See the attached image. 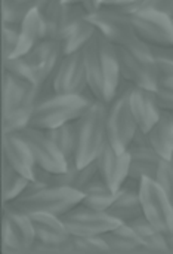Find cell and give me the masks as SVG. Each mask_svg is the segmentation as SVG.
<instances>
[{
    "mask_svg": "<svg viewBox=\"0 0 173 254\" xmlns=\"http://www.w3.org/2000/svg\"><path fill=\"white\" fill-rule=\"evenodd\" d=\"M62 220L71 237L104 235L120 223L107 211H98L83 204H79L65 213Z\"/></svg>",
    "mask_w": 173,
    "mask_h": 254,
    "instance_id": "8fae6325",
    "label": "cell"
},
{
    "mask_svg": "<svg viewBox=\"0 0 173 254\" xmlns=\"http://www.w3.org/2000/svg\"><path fill=\"white\" fill-rule=\"evenodd\" d=\"M108 104L101 100H93L89 109L76 121L77 127V150L76 164L85 167L93 162L108 143L107 132Z\"/></svg>",
    "mask_w": 173,
    "mask_h": 254,
    "instance_id": "3957f363",
    "label": "cell"
},
{
    "mask_svg": "<svg viewBox=\"0 0 173 254\" xmlns=\"http://www.w3.org/2000/svg\"><path fill=\"white\" fill-rule=\"evenodd\" d=\"M82 192H83V199L80 204L98 211H107L116 196V192L110 189V186L99 176V173L87 182V185L82 189Z\"/></svg>",
    "mask_w": 173,
    "mask_h": 254,
    "instance_id": "d4e9b609",
    "label": "cell"
},
{
    "mask_svg": "<svg viewBox=\"0 0 173 254\" xmlns=\"http://www.w3.org/2000/svg\"><path fill=\"white\" fill-rule=\"evenodd\" d=\"M154 180L173 202V162L171 159H162Z\"/></svg>",
    "mask_w": 173,
    "mask_h": 254,
    "instance_id": "8d00e7d4",
    "label": "cell"
},
{
    "mask_svg": "<svg viewBox=\"0 0 173 254\" xmlns=\"http://www.w3.org/2000/svg\"><path fill=\"white\" fill-rule=\"evenodd\" d=\"M159 77L173 76V46H154L151 45Z\"/></svg>",
    "mask_w": 173,
    "mask_h": 254,
    "instance_id": "e575fe53",
    "label": "cell"
},
{
    "mask_svg": "<svg viewBox=\"0 0 173 254\" xmlns=\"http://www.w3.org/2000/svg\"><path fill=\"white\" fill-rule=\"evenodd\" d=\"M154 94L163 110L173 112V76L159 77Z\"/></svg>",
    "mask_w": 173,
    "mask_h": 254,
    "instance_id": "d590c367",
    "label": "cell"
},
{
    "mask_svg": "<svg viewBox=\"0 0 173 254\" xmlns=\"http://www.w3.org/2000/svg\"><path fill=\"white\" fill-rule=\"evenodd\" d=\"M96 31L114 45H123L136 37L130 13L123 7L101 6L86 15Z\"/></svg>",
    "mask_w": 173,
    "mask_h": 254,
    "instance_id": "9c48e42d",
    "label": "cell"
},
{
    "mask_svg": "<svg viewBox=\"0 0 173 254\" xmlns=\"http://www.w3.org/2000/svg\"><path fill=\"white\" fill-rule=\"evenodd\" d=\"M123 83L119 89L117 97L108 104L107 116L108 143L119 152L129 149L139 129L130 107V89L133 88V85L126 82V86H123Z\"/></svg>",
    "mask_w": 173,
    "mask_h": 254,
    "instance_id": "8992f818",
    "label": "cell"
},
{
    "mask_svg": "<svg viewBox=\"0 0 173 254\" xmlns=\"http://www.w3.org/2000/svg\"><path fill=\"white\" fill-rule=\"evenodd\" d=\"M36 232L30 216L12 204H4L1 219V250L4 254L30 253Z\"/></svg>",
    "mask_w": 173,
    "mask_h": 254,
    "instance_id": "52a82bcc",
    "label": "cell"
},
{
    "mask_svg": "<svg viewBox=\"0 0 173 254\" xmlns=\"http://www.w3.org/2000/svg\"><path fill=\"white\" fill-rule=\"evenodd\" d=\"M87 86L90 94L110 104L123 83L117 48L99 33L83 49Z\"/></svg>",
    "mask_w": 173,
    "mask_h": 254,
    "instance_id": "6da1fadb",
    "label": "cell"
},
{
    "mask_svg": "<svg viewBox=\"0 0 173 254\" xmlns=\"http://www.w3.org/2000/svg\"><path fill=\"white\" fill-rule=\"evenodd\" d=\"M74 253H105L110 247L102 235L92 237H71Z\"/></svg>",
    "mask_w": 173,
    "mask_h": 254,
    "instance_id": "836d02e7",
    "label": "cell"
},
{
    "mask_svg": "<svg viewBox=\"0 0 173 254\" xmlns=\"http://www.w3.org/2000/svg\"><path fill=\"white\" fill-rule=\"evenodd\" d=\"M96 167L99 176L105 180L113 192H117L129 179L130 155L128 150H116L107 143L96 158Z\"/></svg>",
    "mask_w": 173,
    "mask_h": 254,
    "instance_id": "2e32d148",
    "label": "cell"
},
{
    "mask_svg": "<svg viewBox=\"0 0 173 254\" xmlns=\"http://www.w3.org/2000/svg\"><path fill=\"white\" fill-rule=\"evenodd\" d=\"M85 0H64V3H83Z\"/></svg>",
    "mask_w": 173,
    "mask_h": 254,
    "instance_id": "b9f144b4",
    "label": "cell"
},
{
    "mask_svg": "<svg viewBox=\"0 0 173 254\" xmlns=\"http://www.w3.org/2000/svg\"><path fill=\"white\" fill-rule=\"evenodd\" d=\"M42 85L21 79L6 70H3V88H1V116L15 110L34 107L42 97Z\"/></svg>",
    "mask_w": 173,
    "mask_h": 254,
    "instance_id": "5bb4252c",
    "label": "cell"
},
{
    "mask_svg": "<svg viewBox=\"0 0 173 254\" xmlns=\"http://www.w3.org/2000/svg\"><path fill=\"white\" fill-rule=\"evenodd\" d=\"M96 28L95 25L85 18L74 30H71L61 42H62V48H64V54H71V52H77V51H83L85 46L95 37L96 34Z\"/></svg>",
    "mask_w": 173,
    "mask_h": 254,
    "instance_id": "f1b7e54d",
    "label": "cell"
},
{
    "mask_svg": "<svg viewBox=\"0 0 173 254\" xmlns=\"http://www.w3.org/2000/svg\"><path fill=\"white\" fill-rule=\"evenodd\" d=\"M50 86L56 94H90L83 51L64 54L56 71L50 79Z\"/></svg>",
    "mask_w": 173,
    "mask_h": 254,
    "instance_id": "4fadbf2b",
    "label": "cell"
},
{
    "mask_svg": "<svg viewBox=\"0 0 173 254\" xmlns=\"http://www.w3.org/2000/svg\"><path fill=\"white\" fill-rule=\"evenodd\" d=\"M153 9L173 16V0H141L138 9Z\"/></svg>",
    "mask_w": 173,
    "mask_h": 254,
    "instance_id": "f35d334b",
    "label": "cell"
},
{
    "mask_svg": "<svg viewBox=\"0 0 173 254\" xmlns=\"http://www.w3.org/2000/svg\"><path fill=\"white\" fill-rule=\"evenodd\" d=\"M33 109L34 107H27L21 110H15L12 113L3 115L1 116V124H3V134L9 132H21L25 128L30 127L31 116H33Z\"/></svg>",
    "mask_w": 173,
    "mask_h": 254,
    "instance_id": "d6a6232c",
    "label": "cell"
},
{
    "mask_svg": "<svg viewBox=\"0 0 173 254\" xmlns=\"http://www.w3.org/2000/svg\"><path fill=\"white\" fill-rule=\"evenodd\" d=\"M40 0H3L1 1V24L19 25L22 19L39 6Z\"/></svg>",
    "mask_w": 173,
    "mask_h": 254,
    "instance_id": "f546056e",
    "label": "cell"
},
{
    "mask_svg": "<svg viewBox=\"0 0 173 254\" xmlns=\"http://www.w3.org/2000/svg\"><path fill=\"white\" fill-rule=\"evenodd\" d=\"M171 161H172V162H173V155H172V158H171Z\"/></svg>",
    "mask_w": 173,
    "mask_h": 254,
    "instance_id": "7bdbcfd3",
    "label": "cell"
},
{
    "mask_svg": "<svg viewBox=\"0 0 173 254\" xmlns=\"http://www.w3.org/2000/svg\"><path fill=\"white\" fill-rule=\"evenodd\" d=\"M3 28V60L15 57L19 43V25L1 24Z\"/></svg>",
    "mask_w": 173,
    "mask_h": 254,
    "instance_id": "74e56055",
    "label": "cell"
},
{
    "mask_svg": "<svg viewBox=\"0 0 173 254\" xmlns=\"http://www.w3.org/2000/svg\"><path fill=\"white\" fill-rule=\"evenodd\" d=\"M123 80L148 89H156L159 73L151 45L138 36L123 45H116Z\"/></svg>",
    "mask_w": 173,
    "mask_h": 254,
    "instance_id": "277c9868",
    "label": "cell"
},
{
    "mask_svg": "<svg viewBox=\"0 0 173 254\" xmlns=\"http://www.w3.org/2000/svg\"><path fill=\"white\" fill-rule=\"evenodd\" d=\"M101 6H116V7H123L126 12L132 13L138 9L141 0H98Z\"/></svg>",
    "mask_w": 173,
    "mask_h": 254,
    "instance_id": "ab89813d",
    "label": "cell"
},
{
    "mask_svg": "<svg viewBox=\"0 0 173 254\" xmlns=\"http://www.w3.org/2000/svg\"><path fill=\"white\" fill-rule=\"evenodd\" d=\"M130 107L139 129L144 132H148L154 127L163 112L153 89L135 85L130 89Z\"/></svg>",
    "mask_w": 173,
    "mask_h": 254,
    "instance_id": "d6986e66",
    "label": "cell"
},
{
    "mask_svg": "<svg viewBox=\"0 0 173 254\" xmlns=\"http://www.w3.org/2000/svg\"><path fill=\"white\" fill-rule=\"evenodd\" d=\"M19 134L28 143L39 168L50 174H62L68 170V159L44 129L28 127Z\"/></svg>",
    "mask_w": 173,
    "mask_h": 254,
    "instance_id": "7c38bea8",
    "label": "cell"
},
{
    "mask_svg": "<svg viewBox=\"0 0 173 254\" xmlns=\"http://www.w3.org/2000/svg\"><path fill=\"white\" fill-rule=\"evenodd\" d=\"M47 135L59 147L67 159H73L77 150V127L76 122H68L50 129H46Z\"/></svg>",
    "mask_w": 173,
    "mask_h": 254,
    "instance_id": "83f0119b",
    "label": "cell"
},
{
    "mask_svg": "<svg viewBox=\"0 0 173 254\" xmlns=\"http://www.w3.org/2000/svg\"><path fill=\"white\" fill-rule=\"evenodd\" d=\"M28 216L33 222L36 241L43 244H55V246L71 243V235L62 217L49 213H31Z\"/></svg>",
    "mask_w": 173,
    "mask_h": 254,
    "instance_id": "ffe728a7",
    "label": "cell"
},
{
    "mask_svg": "<svg viewBox=\"0 0 173 254\" xmlns=\"http://www.w3.org/2000/svg\"><path fill=\"white\" fill-rule=\"evenodd\" d=\"M1 177H3V204L13 202L15 199H18L30 185V180L21 173H18L4 159H3Z\"/></svg>",
    "mask_w": 173,
    "mask_h": 254,
    "instance_id": "4316f807",
    "label": "cell"
},
{
    "mask_svg": "<svg viewBox=\"0 0 173 254\" xmlns=\"http://www.w3.org/2000/svg\"><path fill=\"white\" fill-rule=\"evenodd\" d=\"M130 155V167H129V179L142 180L156 177L157 168L162 162V156L151 146L130 144L128 149Z\"/></svg>",
    "mask_w": 173,
    "mask_h": 254,
    "instance_id": "44dd1931",
    "label": "cell"
},
{
    "mask_svg": "<svg viewBox=\"0 0 173 254\" xmlns=\"http://www.w3.org/2000/svg\"><path fill=\"white\" fill-rule=\"evenodd\" d=\"M22 57L33 68L37 80L42 85H44L46 82H50L53 73L56 71L64 57L62 42L59 39L46 37L42 42H39L27 55Z\"/></svg>",
    "mask_w": 173,
    "mask_h": 254,
    "instance_id": "9a60e30c",
    "label": "cell"
},
{
    "mask_svg": "<svg viewBox=\"0 0 173 254\" xmlns=\"http://www.w3.org/2000/svg\"><path fill=\"white\" fill-rule=\"evenodd\" d=\"M64 7V0H40L39 1V12L42 13L46 28H47V37L58 39V30H59V19Z\"/></svg>",
    "mask_w": 173,
    "mask_h": 254,
    "instance_id": "1f68e13d",
    "label": "cell"
},
{
    "mask_svg": "<svg viewBox=\"0 0 173 254\" xmlns=\"http://www.w3.org/2000/svg\"><path fill=\"white\" fill-rule=\"evenodd\" d=\"M142 216L166 235L173 234V202L153 179L139 180Z\"/></svg>",
    "mask_w": 173,
    "mask_h": 254,
    "instance_id": "ba28073f",
    "label": "cell"
},
{
    "mask_svg": "<svg viewBox=\"0 0 173 254\" xmlns=\"http://www.w3.org/2000/svg\"><path fill=\"white\" fill-rule=\"evenodd\" d=\"M87 15L83 3H64L61 19H59V30L58 39L62 40L71 30H74Z\"/></svg>",
    "mask_w": 173,
    "mask_h": 254,
    "instance_id": "4dcf8cb0",
    "label": "cell"
},
{
    "mask_svg": "<svg viewBox=\"0 0 173 254\" xmlns=\"http://www.w3.org/2000/svg\"><path fill=\"white\" fill-rule=\"evenodd\" d=\"M139 39L154 46H173V16L153 9H136L130 13Z\"/></svg>",
    "mask_w": 173,
    "mask_h": 254,
    "instance_id": "30bf717a",
    "label": "cell"
},
{
    "mask_svg": "<svg viewBox=\"0 0 173 254\" xmlns=\"http://www.w3.org/2000/svg\"><path fill=\"white\" fill-rule=\"evenodd\" d=\"M47 37L46 22L39 12V9H33L19 24V43L15 52V57L27 55L39 42Z\"/></svg>",
    "mask_w": 173,
    "mask_h": 254,
    "instance_id": "7402d4cb",
    "label": "cell"
},
{
    "mask_svg": "<svg viewBox=\"0 0 173 254\" xmlns=\"http://www.w3.org/2000/svg\"><path fill=\"white\" fill-rule=\"evenodd\" d=\"M3 159L10 164L18 173L25 176L28 180L36 177L37 164L33 156V152L25 141V138L19 132H9L3 134Z\"/></svg>",
    "mask_w": 173,
    "mask_h": 254,
    "instance_id": "e0dca14e",
    "label": "cell"
},
{
    "mask_svg": "<svg viewBox=\"0 0 173 254\" xmlns=\"http://www.w3.org/2000/svg\"><path fill=\"white\" fill-rule=\"evenodd\" d=\"M120 223H130L142 216V205L139 199V182L128 179L126 183L116 192L114 201L107 210Z\"/></svg>",
    "mask_w": 173,
    "mask_h": 254,
    "instance_id": "ac0fdd59",
    "label": "cell"
},
{
    "mask_svg": "<svg viewBox=\"0 0 173 254\" xmlns=\"http://www.w3.org/2000/svg\"><path fill=\"white\" fill-rule=\"evenodd\" d=\"M92 94H52L40 97L33 109L30 127L50 129L68 122H76L92 104Z\"/></svg>",
    "mask_w": 173,
    "mask_h": 254,
    "instance_id": "7a4b0ae2",
    "label": "cell"
},
{
    "mask_svg": "<svg viewBox=\"0 0 173 254\" xmlns=\"http://www.w3.org/2000/svg\"><path fill=\"white\" fill-rule=\"evenodd\" d=\"M129 225L136 231L147 252H171L169 244H168V235L159 231L144 216L135 219Z\"/></svg>",
    "mask_w": 173,
    "mask_h": 254,
    "instance_id": "484cf974",
    "label": "cell"
},
{
    "mask_svg": "<svg viewBox=\"0 0 173 254\" xmlns=\"http://www.w3.org/2000/svg\"><path fill=\"white\" fill-rule=\"evenodd\" d=\"M83 199V192L68 186L49 185L39 190L25 192L12 204L15 208L31 214V213H49L62 217L71 208L79 205Z\"/></svg>",
    "mask_w": 173,
    "mask_h": 254,
    "instance_id": "5b68a950",
    "label": "cell"
},
{
    "mask_svg": "<svg viewBox=\"0 0 173 254\" xmlns=\"http://www.w3.org/2000/svg\"><path fill=\"white\" fill-rule=\"evenodd\" d=\"M168 244H169V250L173 252V234L172 235H168Z\"/></svg>",
    "mask_w": 173,
    "mask_h": 254,
    "instance_id": "60d3db41",
    "label": "cell"
},
{
    "mask_svg": "<svg viewBox=\"0 0 173 254\" xmlns=\"http://www.w3.org/2000/svg\"><path fill=\"white\" fill-rule=\"evenodd\" d=\"M150 146L163 158L171 159L173 155V115L169 110H163L159 121L147 132Z\"/></svg>",
    "mask_w": 173,
    "mask_h": 254,
    "instance_id": "cb8c5ba5",
    "label": "cell"
},
{
    "mask_svg": "<svg viewBox=\"0 0 173 254\" xmlns=\"http://www.w3.org/2000/svg\"><path fill=\"white\" fill-rule=\"evenodd\" d=\"M107 241L110 252L113 253H144L147 249L144 247L141 238L136 231L129 223H119L114 229L102 235Z\"/></svg>",
    "mask_w": 173,
    "mask_h": 254,
    "instance_id": "603a6c76",
    "label": "cell"
},
{
    "mask_svg": "<svg viewBox=\"0 0 173 254\" xmlns=\"http://www.w3.org/2000/svg\"><path fill=\"white\" fill-rule=\"evenodd\" d=\"M172 115H173V112H172Z\"/></svg>",
    "mask_w": 173,
    "mask_h": 254,
    "instance_id": "ee69618b",
    "label": "cell"
}]
</instances>
